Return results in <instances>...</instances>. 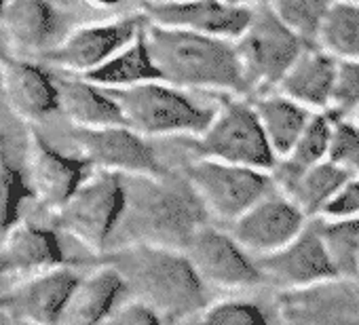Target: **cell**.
<instances>
[{"label": "cell", "mask_w": 359, "mask_h": 325, "mask_svg": "<svg viewBox=\"0 0 359 325\" xmlns=\"http://www.w3.org/2000/svg\"><path fill=\"white\" fill-rule=\"evenodd\" d=\"M102 258L118 270L131 300L146 304L165 321L201 314L208 306L205 283L184 249L135 243L108 249Z\"/></svg>", "instance_id": "obj_1"}, {"label": "cell", "mask_w": 359, "mask_h": 325, "mask_svg": "<svg viewBox=\"0 0 359 325\" xmlns=\"http://www.w3.org/2000/svg\"><path fill=\"white\" fill-rule=\"evenodd\" d=\"M161 81L193 93L250 97L235 41L148 24L144 30Z\"/></svg>", "instance_id": "obj_2"}, {"label": "cell", "mask_w": 359, "mask_h": 325, "mask_svg": "<svg viewBox=\"0 0 359 325\" xmlns=\"http://www.w3.org/2000/svg\"><path fill=\"white\" fill-rule=\"evenodd\" d=\"M137 188H127V209L108 249L150 243L184 249L191 237L208 224V212L189 186L167 184L161 178H133ZM106 249V251H108Z\"/></svg>", "instance_id": "obj_3"}, {"label": "cell", "mask_w": 359, "mask_h": 325, "mask_svg": "<svg viewBox=\"0 0 359 325\" xmlns=\"http://www.w3.org/2000/svg\"><path fill=\"white\" fill-rule=\"evenodd\" d=\"M116 99L125 125L144 137H199L212 123L218 104L208 106L199 95L165 81H150L129 89H108Z\"/></svg>", "instance_id": "obj_4"}, {"label": "cell", "mask_w": 359, "mask_h": 325, "mask_svg": "<svg viewBox=\"0 0 359 325\" xmlns=\"http://www.w3.org/2000/svg\"><path fill=\"white\" fill-rule=\"evenodd\" d=\"M127 209V184L123 176L97 172L60 207L55 226L76 239L93 256H104Z\"/></svg>", "instance_id": "obj_5"}, {"label": "cell", "mask_w": 359, "mask_h": 325, "mask_svg": "<svg viewBox=\"0 0 359 325\" xmlns=\"http://www.w3.org/2000/svg\"><path fill=\"white\" fill-rule=\"evenodd\" d=\"M235 45L250 95L275 91L290 68L309 49V45L271 11L264 0L254 7L250 26Z\"/></svg>", "instance_id": "obj_6"}, {"label": "cell", "mask_w": 359, "mask_h": 325, "mask_svg": "<svg viewBox=\"0 0 359 325\" xmlns=\"http://www.w3.org/2000/svg\"><path fill=\"white\" fill-rule=\"evenodd\" d=\"M195 152L260 172H271L277 162L250 97H222L210 127L195 137Z\"/></svg>", "instance_id": "obj_7"}, {"label": "cell", "mask_w": 359, "mask_h": 325, "mask_svg": "<svg viewBox=\"0 0 359 325\" xmlns=\"http://www.w3.org/2000/svg\"><path fill=\"white\" fill-rule=\"evenodd\" d=\"M184 180L205 207L208 216L229 226L275 191L271 172L201 156L189 162Z\"/></svg>", "instance_id": "obj_8"}, {"label": "cell", "mask_w": 359, "mask_h": 325, "mask_svg": "<svg viewBox=\"0 0 359 325\" xmlns=\"http://www.w3.org/2000/svg\"><path fill=\"white\" fill-rule=\"evenodd\" d=\"M79 156L97 172H110L125 178H161L163 165L148 137L127 125L104 129H74L70 135Z\"/></svg>", "instance_id": "obj_9"}, {"label": "cell", "mask_w": 359, "mask_h": 325, "mask_svg": "<svg viewBox=\"0 0 359 325\" xmlns=\"http://www.w3.org/2000/svg\"><path fill=\"white\" fill-rule=\"evenodd\" d=\"M148 24L144 11H137L133 15L79 26L60 45L49 49L45 60L74 76H87L133 43Z\"/></svg>", "instance_id": "obj_10"}, {"label": "cell", "mask_w": 359, "mask_h": 325, "mask_svg": "<svg viewBox=\"0 0 359 325\" xmlns=\"http://www.w3.org/2000/svg\"><path fill=\"white\" fill-rule=\"evenodd\" d=\"M201 281L218 289H252L262 281L256 258H252L229 230L203 224L184 247Z\"/></svg>", "instance_id": "obj_11"}, {"label": "cell", "mask_w": 359, "mask_h": 325, "mask_svg": "<svg viewBox=\"0 0 359 325\" xmlns=\"http://www.w3.org/2000/svg\"><path fill=\"white\" fill-rule=\"evenodd\" d=\"M89 162L57 152L34 127L26 131V172L32 199L51 214L64 207L87 180Z\"/></svg>", "instance_id": "obj_12"}, {"label": "cell", "mask_w": 359, "mask_h": 325, "mask_svg": "<svg viewBox=\"0 0 359 325\" xmlns=\"http://www.w3.org/2000/svg\"><path fill=\"white\" fill-rule=\"evenodd\" d=\"M311 220L277 188L229 226L233 239L252 256L264 258L292 243Z\"/></svg>", "instance_id": "obj_13"}, {"label": "cell", "mask_w": 359, "mask_h": 325, "mask_svg": "<svg viewBox=\"0 0 359 325\" xmlns=\"http://www.w3.org/2000/svg\"><path fill=\"white\" fill-rule=\"evenodd\" d=\"M262 281L275 285L279 291L306 289L332 279H338L327 249L313 222L285 247L256 258Z\"/></svg>", "instance_id": "obj_14"}, {"label": "cell", "mask_w": 359, "mask_h": 325, "mask_svg": "<svg viewBox=\"0 0 359 325\" xmlns=\"http://www.w3.org/2000/svg\"><path fill=\"white\" fill-rule=\"evenodd\" d=\"M277 312L283 325H359V281L332 279L279 291Z\"/></svg>", "instance_id": "obj_15"}, {"label": "cell", "mask_w": 359, "mask_h": 325, "mask_svg": "<svg viewBox=\"0 0 359 325\" xmlns=\"http://www.w3.org/2000/svg\"><path fill=\"white\" fill-rule=\"evenodd\" d=\"M140 11L150 24L226 41H239L254 13V9L231 7L222 0H152Z\"/></svg>", "instance_id": "obj_16"}, {"label": "cell", "mask_w": 359, "mask_h": 325, "mask_svg": "<svg viewBox=\"0 0 359 325\" xmlns=\"http://www.w3.org/2000/svg\"><path fill=\"white\" fill-rule=\"evenodd\" d=\"M81 277L68 266L47 270L0 293V314L24 325H57Z\"/></svg>", "instance_id": "obj_17"}, {"label": "cell", "mask_w": 359, "mask_h": 325, "mask_svg": "<svg viewBox=\"0 0 359 325\" xmlns=\"http://www.w3.org/2000/svg\"><path fill=\"white\" fill-rule=\"evenodd\" d=\"M0 87L7 108L26 123H36L60 110L55 81L39 66L0 51Z\"/></svg>", "instance_id": "obj_18"}, {"label": "cell", "mask_w": 359, "mask_h": 325, "mask_svg": "<svg viewBox=\"0 0 359 325\" xmlns=\"http://www.w3.org/2000/svg\"><path fill=\"white\" fill-rule=\"evenodd\" d=\"M62 266H68V260L57 235L32 222L15 224L0 245V277L30 270L47 272Z\"/></svg>", "instance_id": "obj_19"}, {"label": "cell", "mask_w": 359, "mask_h": 325, "mask_svg": "<svg viewBox=\"0 0 359 325\" xmlns=\"http://www.w3.org/2000/svg\"><path fill=\"white\" fill-rule=\"evenodd\" d=\"M125 293V281L110 264H102L79 281L57 325H104Z\"/></svg>", "instance_id": "obj_20"}, {"label": "cell", "mask_w": 359, "mask_h": 325, "mask_svg": "<svg viewBox=\"0 0 359 325\" xmlns=\"http://www.w3.org/2000/svg\"><path fill=\"white\" fill-rule=\"evenodd\" d=\"M336 72L338 60L319 47H309L290 68L277 91L311 112H327L332 108Z\"/></svg>", "instance_id": "obj_21"}, {"label": "cell", "mask_w": 359, "mask_h": 325, "mask_svg": "<svg viewBox=\"0 0 359 325\" xmlns=\"http://www.w3.org/2000/svg\"><path fill=\"white\" fill-rule=\"evenodd\" d=\"M60 110L74 129H104L125 125L123 112L112 93L83 76H66L55 81Z\"/></svg>", "instance_id": "obj_22"}, {"label": "cell", "mask_w": 359, "mask_h": 325, "mask_svg": "<svg viewBox=\"0 0 359 325\" xmlns=\"http://www.w3.org/2000/svg\"><path fill=\"white\" fill-rule=\"evenodd\" d=\"M346 176L334 162L323 160L300 174L273 180L275 188L283 193L309 220H317L325 214L340 188L348 182Z\"/></svg>", "instance_id": "obj_23"}, {"label": "cell", "mask_w": 359, "mask_h": 325, "mask_svg": "<svg viewBox=\"0 0 359 325\" xmlns=\"http://www.w3.org/2000/svg\"><path fill=\"white\" fill-rule=\"evenodd\" d=\"M252 102L275 156L277 158L287 156L315 112L290 99L287 95L279 93L277 89L269 93H260Z\"/></svg>", "instance_id": "obj_24"}, {"label": "cell", "mask_w": 359, "mask_h": 325, "mask_svg": "<svg viewBox=\"0 0 359 325\" xmlns=\"http://www.w3.org/2000/svg\"><path fill=\"white\" fill-rule=\"evenodd\" d=\"M0 28L13 49L39 51L55 30V15L49 0H7Z\"/></svg>", "instance_id": "obj_25"}, {"label": "cell", "mask_w": 359, "mask_h": 325, "mask_svg": "<svg viewBox=\"0 0 359 325\" xmlns=\"http://www.w3.org/2000/svg\"><path fill=\"white\" fill-rule=\"evenodd\" d=\"M104 89H129L150 81H161L158 68L152 60L150 47L146 43L144 32L121 49L114 57H110L104 66L83 76Z\"/></svg>", "instance_id": "obj_26"}, {"label": "cell", "mask_w": 359, "mask_h": 325, "mask_svg": "<svg viewBox=\"0 0 359 325\" xmlns=\"http://www.w3.org/2000/svg\"><path fill=\"white\" fill-rule=\"evenodd\" d=\"M332 131H334V114L327 112H315L298 137L292 152L283 158H277L275 167L271 170V178L279 180L285 176L300 174L313 165L327 160L330 144H332Z\"/></svg>", "instance_id": "obj_27"}, {"label": "cell", "mask_w": 359, "mask_h": 325, "mask_svg": "<svg viewBox=\"0 0 359 325\" xmlns=\"http://www.w3.org/2000/svg\"><path fill=\"white\" fill-rule=\"evenodd\" d=\"M327 249L338 279L359 281V220H311Z\"/></svg>", "instance_id": "obj_28"}, {"label": "cell", "mask_w": 359, "mask_h": 325, "mask_svg": "<svg viewBox=\"0 0 359 325\" xmlns=\"http://www.w3.org/2000/svg\"><path fill=\"white\" fill-rule=\"evenodd\" d=\"M315 47L338 62L359 60V7L336 0L321 26Z\"/></svg>", "instance_id": "obj_29"}, {"label": "cell", "mask_w": 359, "mask_h": 325, "mask_svg": "<svg viewBox=\"0 0 359 325\" xmlns=\"http://www.w3.org/2000/svg\"><path fill=\"white\" fill-rule=\"evenodd\" d=\"M271 11L309 47L317 45L321 26L336 0H264Z\"/></svg>", "instance_id": "obj_30"}, {"label": "cell", "mask_w": 359, "mask_h": 325, "mask_svg": "<svg viewBox=\"0 0 359 325\" xmlns=\"http://www.w3.org/2000/svg\"><path fill=\"white\" fill-rule=\"evenodd\" d=\"M28 197H32V191L22 172L9 162L5 135L0 133V237H5L18 224L20 205Z\"/></svg>", "instance_id": "obj_31"}, {"label": "cell", "mask_w": 359, "mask_h": 325, "mask_svg": "<svg viewBox=\"0 0 359 325\" xmlns=\"http://www.w3.org/2000/svg\"><path fill=\"white\" fill-rule=\"evenodd\" d=\"M327 160L340 167L346 176L359 178V127L351 118L334 114V131Z\"/></svg>", "instance_id": "obj_32"}, {"label": "cell", "mask_w": 359, "mask_h": 325, "mask_svg": "<svg viewBox=\"0 0 359 325\" xmlns=\"http://www.w3.org/2000/svg\"><path fill=\"white\" fill-rule=\"evenodd\" d=\"M205 325H269L266 312L250 300H220L208 304L201 312Z\"/></svg>", "instance_id": "obj_33"}, {"label": "cell", "mask_w": 359, "mask_h": 325, "mask_svg": "<svg viewBox=\"0 0 359 325\" xmlns=\"http://www.w3.org/2000/svg\"><path fill=\"white\" fill-rule=\"evenodd\" d=\"M357 110H359V60L338 62L330 112L342 118H351Z\"/></svg>", "instance_id": "obj_34"}, {"label": "cell", "mask_w": 359, "mask_h": 325, "mask_svg": "<svg viewBox=\"0 0 359 325\" xmlns=\"http://www.w3.org/2000/svg\"><path fill=\"white\" fill-rule=\"evenodd\" d=\"M104 325H165V319L137 300H129L114 308Z\"/></svg>", "instance_id": "obj_35"}, {"label": "cell", "mask_w": 359, "mask_h": 325, "mask_svg": "<svg viewBox=\"0 0 359 325\" xmlns=\"http://www.w3.org/2000/svg\"><path fill=\"white\" fill-rule=\"evenodd\" d=\"M321 218L330 220H359V178H348L336 199Z\"/></svg>", "instance_id": "obj_36"}, {"label": "cell", "mask_w": 359, "mask_h": 325, "mask_svg": "<svg viewBox=\"0 0 359 325\" xmlns=\"http://www.w3.org/2000/svg\"><path fill=\"white\" fill-rule=\"evenodd\" d=\"M83 3H87V5L93 7V9H104V11H108V9H116L118 5H123V0H83Z\"/></svg>", "instance_id": "obj_37"}, {"label": "cell", "mask_w": 359, "mask_h": 325, "mask_svg": "<svg viewBox=\"0 0 359 325\" xmlns=\"http://www.w3.org/2000/svg\"><path fill=\"white\" fill-rule=\"evenodd\" d=\"M222 3L231 5V7H241V9H254L256 5H260L262 0H222Z\"/></svg>", "instance_id": "obj_38"}, {"label": "cell", "mask_w": 359, "mask_h": 325, "mask_svg": "<svg viewBox=\"0 0 359 325\" xmlns=\"http://www.w3.org/2000/svg\"><path fill=\"white\" fill-rule=\"evenodd\" d=\"M173 325H205L201 321V314H195V317H189V319H182V321H175Z\"/></svg>", "instance_id": "obj_39"}, {"label": "cell", "mask_w": 359, "mask_h": 325, "mask_svg": "<svg viewBox=\"0 0 359 325\" xmlns=\"http://www.w3.org/2000/svg\"><path fill=\"white\" fill-rule=\"evenodd\" d=\"M5 5H7V0H0V20H3V11H5Z\"/></svg>", "instance_id": "obj_40"}, {"label": "cell", "mask_w": 359, "mask_h": 325, "mask_svg": "<svg viewBox=\"0 0 359 325\" xmlns=\"http://www.w3.org/2000/svg\"><path fill=\"white\" fill-rule=\"evenodd\" d=\"M351 120H353V123H355V125L359 127V110H357V112H355V114L351 116Z\"/></svg>", "instance_id": "obj_41"}, {"label": "cell", "mask_w": 359, "mask_h": 325, "mask_svg": "<svg viewBox=\"0 0 359 325\" xmlns=\"http://www.w3.org/2000/svg\"><path fill=\"white\" fill-rule=\"evenodd\" d=\"M344 3H351V5H357L359 7V0H344Z\"/></svg>", "instance_id": "obj_42"}, {"label": "cell", "mask_w": 359, "mask_h": 325, "mask_svg": "<svg viewBox=\"0 0 359 325\" xmlns=\"http://www.w3.org/2000/svg\"><path fill=\"white\" fill-rule=\"evenodd\" d=\"M144 3H152V0H144Z\"/></svg>", "instance_id": "obj_43"}]
</instances>
